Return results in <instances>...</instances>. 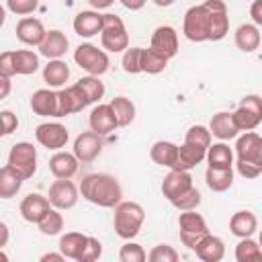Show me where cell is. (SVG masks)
Returning a JSON list of instances; mask_svg holds the SVG:
<instances>
[{"label":"cell","instance_id":"1","mask_svg":"<svg viewBox=\"0 0 262 262\" xmlns=\"http://www.w3.org/2000/svg\"><path fill=\"white\" fill-rule=\"evenodd\" d=\"M80 194L102 209H115L123 201V186L121 182L106 172H94L86 174L80 182Z\"/></svg>","mask_w":262,"mask_h":262},{"label":"cell","instance_id":"2","mask_svg":"<svg viewBox=\"0 0 262 262\" xmlns=\"http://www.w3.org/2000/svg\"><path fill=\"white\" fill-rule=\"evenodd\" d=\"M145 221V209L135 201H121L115 207L113 227L121 239H133L139 235Z\"/></svg>","mask_w":262,"mask_h":262},{"label":"cell","instance_id":"3","mask_svg":"<svg viewBox=\"0 0 262 262\" xmlns=\"http://www.w3.org/2000/svg\"><path fill=\"white\" fill-rule=\"evenodd\" d=\"M100 43L111 53H123L129 49V33L121 16L106 12L102 18V31H100Z\"/></svg>","mask_w":262,"mask_h":262},{"label":"cell","instance_id":"4","mask_svg":"<svg viewBox=\"0 0 262 262\" xmlns=\"http://www.w3.org/2000/svg\"><path fill=\"white\" fill-rule=\"evenodd\" d=\"M74 61L90 76H102L108 72V53L92 43H80L74 51Z\"/></svg>","mask_w":262,"mask_h":262},{"label":"cell","instance_id":"5","mask_svg":"<svg viewBox=\"0 0 262 262\" xmlns=\"http://www.w3.org/2000/svg\"><path fill=\"white\" fill-rule=\"evenodd\" d=\"M178 231H180V242L188 250H194L196 244L209 233V227H207L205 217L192 209V211H180V215H178Z\"/></svg>","mask_w":262,"mask_h":262},{"label":"cell","instance_id":"6","mask_svg":"<svg viewBox=\"0 0 262 262\" xmlns=\"http://www.w3.org/2000/svg\"><path fill=\"white\" fill-rule=\"evenodd\" d=\"M182 33L192 43L209 41V10H207L205 2L203 4H196V6H190L184 12Z\"/></svg>","mask_w":262,"mask_h":262},{"label":"cell","instance_id":"7","mask_svg":"<svg viewBox=\"0 0 262 262\" xmlns=\"http://www.w3.org/2000/svg\"><path fill=\"white\" fill-rule=\"evenodd\" d=\"M233 119L239 131H254L262 123V98L258 94H246L233 111Z\"/></svg>","mask_w":262,"mask_h":262},{"label":"cell","instance_id":"8","mask_svg":"<svg viewBox=\"0 0 262 262\" xmlns=\"http://www.w3.org/2000/svg\"><path fill=\"white\" fill-rule=\"evenodd\" d=\"M8 166H12L16 172H20L27 178H31L37 172V147L29 141H18L8 151Z\"/></svg>","mask_w":262,"mask_h":262},{"label":"cell","instance_id":"9","mask_svg":"<svg viewBox=\"0 0 262 262\" xmlns=\"http://www.w3.org/2000/svg\"><path fill=\"white\" fill-rule=\"evenodd\" d=\"M90 104L84 88L76 82L72 86H63L57 90V119L68 117L72 113H80Z\"/></svg>","mask_w":262,"mask_h":262},{"label":"cell","instance_id":"10","mask_svg":"<svg viewBox=\"0 0 262 262\" xmlns=\"http://www.w3.org/2000/svg\"><path fill=\"white\" fill-rule=\"evenodd\" d=\"M47 199L51 201V207H55L59 211H68V209L76 207V203L80 199V188L70 178H55L49 186Z\"/></svg>","mask_w":262,"mask_h":262},{"label":"cell","instance_id":"11","mask_svg":"<svg viewBox=\"0 0 262 262\" xmlns=\"http://www.w3.org/2000/svg\"><path fill=\"white\" fill-rule=\"evenodd\" d=\"M235 156L239 162L254 164L262 170V137L256 131H244L235 141Z\"/></svg>","mask_w":262,"mask_h":262},{"label":"cell","instance_id":"12","mask_svg":"<svg viewBox=\"0 0 262 262\" xmlns=\"http://www.w3.org/2000/svg\"><path fill=\"white\" fill-rule=\"evenodd\" d=\"M35 139L45 149L59 151V149L66 147V143L70 139V133H68L66 125H61V123H41V125L35 127Z\"/></svg>","mask_w":262,"mask_h":262},{"label":"cell","instance_id":"13","mask_svg":"<svg viewBox=\"0 0 262 262\" xmlns=\"http://www.w3.org/2000/svg\"><path fill=\"white\" fill-rule=\"evenodd\" d=\"M209 10V41H221L229 33V12L223 0H205Z\"/></svg>","mask_w":262,"mask_h":262},{"label":"cell","instance_id":"14","mask_svg":"<svg viewBox=\"0 0 262 262\" xmlns=\"http://www.w3.org/2000/svg\"><path fill=\"white\" fill-rule=\"evenodd\" d=\"M102 147H104L102 135H98V133H94V131L90 129V131L80 133V135L74 139L72 151L76 154V158H78L82 164H88V162H94V160L100 156Z\"/></svg>","mask_w":262,"mask_h":262},{"label":"cell","instance_id":"15","mask_svg":"<svg viewBox=\"0 0 262 262\" xmlns=\"http://www.w3.org/2000/svg\"><path fill=\"white\" fill-rule=\"evenodd\" d=\"M47 35V29L45 25L35 18V16H23L18 23H16V39L23 43V45H29V47H39L43 43Z\"/></svg>","mask_w":262,"mask_h":262},{"label":"cell","instance_id":"16","mask_svg":"<svg viewBox=\"0 0 262 262\" xmlns=\"http://www.w3.org/2000/svg\"><path fill=\"white\" fill-rule=\"evenodd\" d=\"M151 49H156L158 53H162L164 57L172 59L176 53H178V33L174 27L170 25H160L154 29L151 33V43H149Z\"/></svg>","mask_w":262,"mask_h":262},{"label":"cell","instance_id":"17","mask_svg":"<svg viewBox=\"0 0 262 262\" xmlns=\"http://www.w3.org/2000/svg\"><path fill=\"white\" fill-rule=\"evenodd\" d=\"M192 176L188 170H170L162 180V194L172 203L180 194H184L188 188H192Z\"/></svg>","mask_w":262,"mask_h":262},{"label":"cell","instance_id":"18","mask_svg":"<svg viewBox=\"0 0 262 262\" xmlns=\"http://www.w3.org/2000/svg\"><path fill=\"white\" fill-rule=\"evenodd\" d=\"M49 209H51V201L41 192H29L20 201V207H18L20 217L29 223H39Z\"/></svg>","mask_w":262,"mask_h":262},{"label":"cell","instance_id":"19","mask_svg":"<svg viewBox=\"0 0 262 262\" xmlns=\"http://www.w3.org/2000/svg\"><path fill=\"white\" fill-rule=\"evenodd\" d=\"M88 125H90V129H92L94 133H98V135H102V137L108 135V133H113V131L119 127L117 117H115L111 104H100V102L90 111V115H88Z\"/></svg>","mask_w":262,"mask_h":262},{"label":"cell","instance_id":"20","mask_svg":"<svg viewBox=\"0 0 262 262\" xmlns=\"http://www.w3.org/2000/svg\"><path fill=\"white\" fill-rule=\"evenodd\" d=\"M29 106L39 117H57V90L53 88H39L31 94Z\"/></svg>","mask_w":262,"mask_h":262},{"label":"cell","instance_id":"21","mask_svg":"<svg viewBox=\"0 0 262 262\" xmlns=\"http://www.w3.org/2000/svg\"><path fill=\"white\" fill-rule=\"evenodd\" d=\"M209 129H211V135L217 137L219 141H229V139H235L239 135V127L233 119V113H229V111L215 113L211 117Z\"/></svg>","mask_w":262,"mask_h":262},{"label":"cell","instance_id":"22","mask_svg":"<svg viewBox=\"0 0 262 262\" xmlns=\"http://www.w3.org/2000/svg\"><path fill=\"white\" fill-rule=\"evenodd\" d=\"M102 18H104V14H100L98 10H82L74 16V23H72L74 33L78 37L90 39L102 31Z\"/></svg>","mask_w":262,"mask_h":262},{"label":"cell","instance_id":"23","mask_svg":"<svg viewBox=\"0 0 262 262\" xmlns=\"http://www.w3.org/2000/svg\"><path fill=\"white\" fill-rule=\"evenodd\" d=\"M68 47H70V41L66 33H61L59 29H51L47 31L43 43L39 45V53L47 59H61L68 53Z\"/></svg>","mask_w":262,"mask_h":262},{"label":"cell","instance_id":"24","mask_svg":"<svg viewBox=\"0 0 262 262\" xmlns=\"http://www.w3.org/2000/svg\"><path fill=\"white\" fill-rule=\"evenodd\" d=\"M82 162L76 158V154L72 151H55L51 158H49V172L55 176V178H72L76 172H78V166Z\"/></svg>","mask_w":262,"mask_h":262},{"label":"cell","instance_id":"25","mask_svg":"<svg viewBox=\"0 0 262 262\" xmlns=\"http://www.w3.org/2000/svg\"><path fill=\"white\" fill-rule=\"evenodd\" d=\"M192 252H194L196 258L203 260V262H219V260H223V256H225V244H223L221 237L207 233V235L196 244V248H194Z\"/></svg>","mask_w":262,"mask_h":262},{"label":"cell","instance_id":"26","mask_svg":"<svg viewBox=\"0 0 262 262\" xmlns=\"http://www.w3.org/2000/svg\"><path fill=\"white\" fill-rule=\"evenodd\" d=\"M233 39H235V47H237L239 51H244V53L256 51V49L260 47V43H262L260 29H258V25H254V23H244V25H239V27L235 29Z\"/></svg>","mask_w":262,"mask_h":262},{"label":"cell","instance_id":"27","mask_svg":"<svg viewBox=\"0 0 262 262\" xmlns=\"http://www.w3.org/2000/svg\"><path fill=\"white\" fill-rule=\"evenodd\" d=\"M258 229V217L248 211V209H242V211H235L229 219V231L235 235V237H252Z\"/></svg>","mask_w":262,"mask_h":262},{"label":"cell","instance_id":"28","mask_svg":"<svg viewBox=\"0 0 262 262\" xmlns=\"http://www.w3.org/2000/svg\"><path fill=\"white\" fill-rule=\"evenodd\" d=\"M86 244H88V235H84L80 231H68V233H63L59 237L57 248L66 258L80 262V258H82V254L86 250Z\"/></svg>","mask_w":262,"mask_h":262},{"label":"cell","instance_id":"29","mask_svg":"<svg viewBox=\"0 0 262 262\" xmlns=\"http://www.w3.org/2000/svg\"><path fill=\"white\" fill-rule=\"evenodd\" d=\"M149 158L162 166V168H170L174 170L176 164H178V145L172 143V141H166V139H160L151 145L149 149Z\"/></svg>","mask_w":262,"mask_h":262},{"label":"cell","instance_id":"30","mask_svg":"<svg viewBox=\"0 0 262 262\" xmlns=\"http://www.w3.org/2000/svg\"><path fill=\"white\" fill-rule=\"evenodd\" d=\"M207 158V149L196 145V143H188L184 141L182 145H178V164L174 170H192L196 168L203 160Z\"/></svg>","mask_w":262,"mask_h":262},{"label":"cell","instance_id":"31","mask_svg":"<svg viewBox=\"0 0 262 262\" xmlns=\"http://www.w3.org/2000/svg\"><path fill=\"white\" fill-rule=\"evenodd\" d=\"M70 80V68L63 59H49L43 68V82L49 88H63Z\"/></svg>","mask_w":262,"mask_h":262},{"label":"cell","instance_id":"32","mask_svg":"<svg viewBox=\"0 0 262 262\" xmlns=\"http://www.w3.org/2000/svg\"><path fill=\"white\" fill-rule=\"evenodd\" d=\"M205 182L213 192H225L233 184V168H211L207 166Z\"/></svg>","mask_w":262,"mask_h":262},{"label":"cell","instance_id":"33","mask_svg":"<svg viewBox=\"0 0 262 262\" xmlns=\"http://www.w3.org/2000/svg\"><path fill=\"white\" fill-rule=\"evenodd\" d=\"M25 176L16 172L12 166H2L0 170V199H12L23 188Z\"/></svg>","mask_w":262,"mask_h":262},{"label":"cell","instance_id":"34","mask_svg":"<svg viewBox=\"0 0 262 262\" xmlns=\"http://www.w3.org/2000/svg\"><path fill=\"white\" fill-rule=\"evenodd\" d=\"M233 149L225 143V141H219V143H211L209 149H207V164L211 168H233Z\"/></svg>","mask_w":262,"mask_h":262},{"label":"cell","instance_id":"35","mask_svg":"<svg viewBox=\"0 0 262 262\" xmlns=\"http://www.w3.org/2000/svg\"><path fill=\"white\" fill-rule=\"evenodd\" d=\"M237 262H262V246L252 237H242L235 246Z\"/></svg>","mask_w":262,"mask_h":262},{"label":"cell","instance_id":"36","mask_svg":"<svg viewBox=\"0 0 262 262\" xmlns=\"http://www.w3.org/2000/svg\"><path fill=\"white\" fill-rule=\"evenodd\" d=\"M14 66H16V76H31L39 70V55L31 49H16L14 51Z\"/></svg>","mask_w":262,"mask_h":262},{"label":"cell","instance_id":"37","mask_svg":"<svg viewBox=\"0 0 262 262\" xmlns=\"http://www.w3.org/2000/svg\"><path fill=\"white\" fill-rule=\"evenodd\" d=\"M108 104H111V108H113V113L117 117L119 127H127V125L133 123V119H135V104L127 96H115Z\"/></svg>","mask_w":262,"mask_h":262},{"label":"cell","instance_id":"38","mask_svg":"<svg viewBox=\"0 0 262 262\" xmlns=\"http://www.w3.org/2000/svg\"><path fill=\"white\" fill-rule=\"evenodd\" d=\"M37 227H39V231H41L43 235H47V237L59 235L61 229H63V215L59 213V209L51 207V209L43 215V219L37 223Z\"/></svg>","mask_w":262,"mask_h":262},{"label":"cell","instance_id":"39","mask_svg":"<svg viewBox=\"0 0 262 262\" xmlns=\"http://www.w3.org/2000/svg\"><path fill=\"white\" fill-rule=\"evenodd\" d=\"M168 57H164L162 53H158L156 49H151V47H143V53H141V72H145V74H160V72H164L166 70V66H168Z\"/></svg>","mask_w":262,"mask_h":262},{"label":"cell","instance_id":"40","mask_svg":"<svg viewBox=\"0 0 262 262\" xmlns=\"http://www.w3.org/2000/svg\"><path fill=\"white\" fill-rule=\"evenodd\" d=\"M78 84L84 88V92H86V96H88V100H90V104H98L100 102V98L104 96V92H106V88H104V82H100V76H84V78H80L78 80Z\"/></svg>","mask_w":262,"mask_h":262},{"label":"cell","instance_id":"41","mask_svg":"<svg viewBox=\"0 0 262 262\" xmlns=\"http://www.w3.org/2000/svg\"><path fill=\"white\" fill-rule=\"evenodd\" d=\"M119 260L121 262H145L147 252L143 250L141 244H137L133 239H125V244L119 250Z\"/></svg>","mask_w":262,"mask_h":262},{"label":"cell","instance_id":"42","mask_svg":"<svg viewBox=\"0 0 262 262\" xmlns=\"http://www.w3.org/2000/svg\"><path fill=\"white\" fill-rule=\"evenodd\" d=\"M141 53L143 47H129L127 51H123L121 66L127 74H141Z\"/></svg>","mask_w":262,"mask_h":262},{"label":"cell","instance_id":"43","mask_svg":"<svg viewBox=\"0 0 262 262\" xmlns=\"http://www.w3.org/2000/svg\"><path fill=\"white\" fill-rule=\"evenodd\" d=\"M178 258H180V254L170 244H158L147 254L149 262H178Z\"/></svg>","mask_w":262,"mask_h":262},{"label":"cell","instance_id":"44","mask_svg":"<svg viewBox=\"0 0 262 262\" xmlns=\"http://www.w3.org/2000/svg\"><path fill=\"white\" fill-rule=\"evenodd\" d=\"M211 137H213V135H211V129H209V127H205V125H192V127L186 131L184 141H188V143H196V145L209 149V145H211Z\"/></svg>","mask_w":262,"mask_h":262},{"label":"cell","instance_id":"45","mask_svg":"<svg viewBox=\"0 0 262 262\" xmlns=\"http://www.w3.org/2000/svg\"><path fill=\"white\" fill-rule=\"evenodd\" d=\"M172 205H174L178 211H192V209H196V207L201 205V192L192 186V188H188L184 194H180L178 199H174Z\"/></svg>","mask_w":262,"mask_h":262},{"label":"cell","instance_id":"46","mask_svg":"<svg viewBox=\"0 0 262 262\" xmlns=\"http://www.w3.org/2000/svg\"><path fill=\"white\" fill-rule=\"evenodd\" d=\"M39 6V0H6V8L16 16L33 14Z\"/></svg>","mask_w":262,"mask_h":262},{"label":"cell","instance_id":"47","mask_svg":"<svg viewBox=\"0 0 262 262\" xmlns=\"http://www.w3.org/2000/svg\"><path fill=\"white\" fill-rule=\"evenodd\" d=\"M100 256H102V244H100V239L88 235V244H86V250H84L80 262H96Z\"/></svg>","mask_w":262,"mask_h":262},{"label":"cell","instance_id":"48","mask_svg":"<svg viewBox=\"0 0 262 262\" xmlns=\"http://www.w3.org/2000/svg\"><path fill=\"white\" fill-rule=\"evenodd\" d=\"M0 76H6V78L16 76L14 51H2V53H0Z\"/></svg>","mask_w":262,"mask_h":262},{"label":"cell","instance_id":"49","mask_svg":"<svg viewBox=\"0 0 262 262\" xmlns=\"http://www.w3.org/2000/svg\"><path fill=\"white\" fill-rule=\"evenodd\" d=\"M0 119H2V135L6 137V135H10V133H14L16 129H18V117L12 113V111H8V108H4L2 113H0Z\"/></svg>","mask_w":262,"mask_h":262},{"label":"cell","instance_id":"50","mask_svg":"<svg viewBox=\"0 0 262 262\" xmlns=\"http://www.w3.org/2000/svg\"><path fill=\"white\" fill-rule=\"evenodd\" d=\"M250 16H252V23L262 27V0H254L250 4Z\"/></svg>","mask_w":262,"mask_h":262},{"label":"cell","instance_id":"51","mask_svg":"<svg viewBox=\"0 0 262 262\" xmlns=\"http://www.w3.org/2000/svg\"><path fill=\"white\" fill-rule=\"evenodd\" d=\"M39 260H41V262H63L66 256H63L61 252H47V254H43Z\"/></svg>","mask_w":262,"mask_h":262},{"label":"cell","instance_id":"52","mask_svg":"<svg viewBox=\"0 0 262 262\" xmlns=\"http://www.w3.org/2000/svg\"><path fill=\"white\" fill-rule=\"evenodd\" d=\"M94 10H106V8H111L113 4H115V0H86Z\"/></svg>","mask_w":262,"mask_h":262},{"label":"cell","instance_id":"53","mask_svg":"<svg viewBox=\"0 0 262 262\" xmlns=\"http://www.w3.org/2000/svg\"><path fill=\"white\" fill-rule=\"evenodd\" d=\"M127 10H141L147 0H119Z\"/></svg>","mask_w":262,"mask_h":262},{"label":"cell","instance_id":"54","mask_svg":"<svg viewBox=\"0 0 262 262\" xmlns=\"http://www.w3.org/2000/svg\"><path fill=\"white\" fill-rule=\"evenodd\" d=\"M0 84H2V92H0V98H6L8 92H10V78L6 76H0Z\"/></svg>","mask_w":262,"mask_h":262},{"label":"cell","instance_id":"55","mask_svg":"<svg viewBox=\"0 0 262 262\" xmlns=\"http://www.w3.org/2000/svg\"><path fill=\"white\" fill-rule=\"evenodd\" d=\"M0 233H2V237H0V248H4L6 242H8V225H6L4 221H0Z\"/></svg>","mask_w":262,"mask_h":262},{"label":"cell","instance_id":"56","mask_svg":"<svg viewBox=\"0 0 262 262\" xmlns=\"http://www.w3.org/2000/svg\"><path fill=\"white\" fill-rule=\"evenodd\" d=\"M156 6H160V8H166V6H172L176 0H151Z\"/></svg>","mask_w":262,"mask_h":262},{"label":"cell","instance_id":"57","mask_svg":"<svg viewBox=\"0 0 262 262\" xmlns=\"http://www.w3.org/2000/svg\"><path fill=\"white\" fill-rule=\"evenodd\" d=\"M258 242H260V246H262V231H260V239H258Z\"/></svg>","mask_w":262,"mask_h":262}]
</instances>
